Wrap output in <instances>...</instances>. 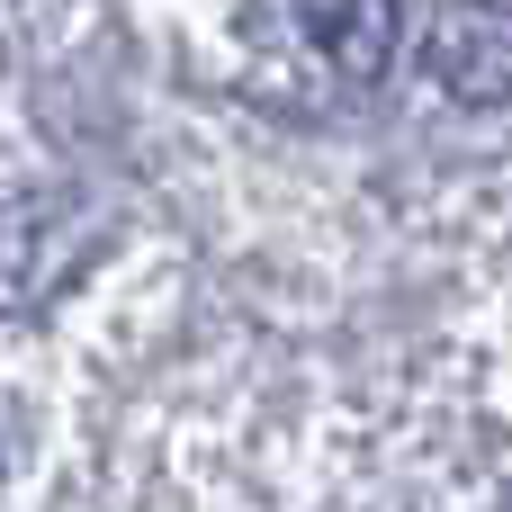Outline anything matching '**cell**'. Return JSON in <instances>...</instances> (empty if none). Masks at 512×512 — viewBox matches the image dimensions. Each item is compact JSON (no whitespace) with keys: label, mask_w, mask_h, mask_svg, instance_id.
<instances>
[{"label":"cell","mask_w":512,"mask_h":512,"mask_svg":"<svg viewBox=\"0 0 512 512\" xmlns=\"http://www.w3.org/2000/svg\"><path fill=\"white\" fill-rule=\"evenodd\" d=\"M99 243H108V225H99V207L72 198V189H45V198L9 207V216H0V315H45V306L90 270Z\"/></svg>","instance_id":"cell-1"},{"label":"cell","mask_w":512,"mask_h":512,"mask_svg":"<svg viewBox=\"0 0 512 512\" xmlns=\"http://www.w3.org/2000/svg\"><path fill=\"white\" fill-rule=\"evenodd\" d=\"M423 63L459 108H504L512 99V9L504 0H441L432 36H423Z\"/></svg>","instance_id":"cell-2"},{"label":"cell","mask_w":512,"mask_h":512,"mask_svg":"<svg viewBox=\"0 0 512 512\" xmlns=\"http://www.w3.org/2000/svg\"><path fill=\"white\" fill-rule=\"evenodd\" d=\"M297 27H306V45L351 81V90H369V81H387V63H396V36H405V18H396V0H297Z\"/></svg>","instance_id":"cell-3"}]
</instances>
